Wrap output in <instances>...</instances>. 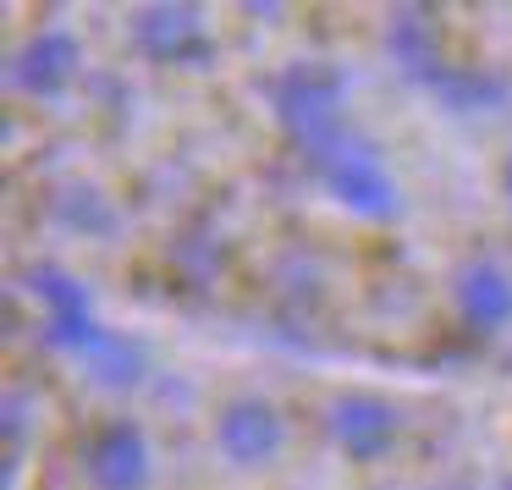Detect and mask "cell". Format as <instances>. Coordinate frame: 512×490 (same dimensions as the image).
Returning <instances> with one entry per match:
<instances>
[{
	"instance_id": "cell-1",
	"label": "cell",
	"mask_w": 512,
	"mask_h": 490,
	"mask_svg": "<svg viewBox=\"0 0 512 490\" xmlns=\"http://www.w3.org/2000/svg\"><path fill=\"white\" fill-rule=\"evenodd\" d=\"M270 105H276V122L303 155L325 149L336 133H347L342 122V72L320 67V61H298L270 83Z\"/></svg>"
},
{
	"instance_id": "cell-2",
	"label": "cell",
	"mask_w": 512,
	"mask_h": 490,
	"mask_svg": "<svg viewBox=\"0 0 512 490\" xmlns=\"http://www.w3.org/2000/svg\"><path fill=\"white\" fill-rule=\"evenodd\" d=\"M309 166L320 171V182L331 188L336 204H347L353 215H369V221H386L397 210V182H391L386 160L375 155V144L358 133H336L325 149H314Z\"/></svg>"
},
{
	"instance_id": "cell-3",
	"label": "cell",
	"mask_w": 512,
	"mask_h": 490,
	"mask_svg": "<svg viewBox=\"0 0 512 490\" xmlns=\"http://www.w3.org/2000/svg\"><path fill=\"white\" fill-rule=\"evenodd\" d=\"M23 281H28V292L39 298V309H45V336L50 342L67 347V353H78V358H89L94 347H100V336H105L100 325H94L89 292H83L61 265H34Z\"/></svg>"
},
{
	"instance_id": "cell-4",
	"label": "cell",
	"mask_w": 512,
	"mask_h": 490,
	"mask_svg": "<svg viewBox=\"0 0 512 490\" xmlns=\"http://www.w3.org/2000/svg\"><path fill=\"white\" fill-rule=\"evenodd\" d=\"M133 39L149 61L160 67H204L215 56V39H210V23H204L199 6H144L133 17Z\"/></svg>"
},
{
	"instance_id": "cell-5",
	"label": "cell",
	"mask_w": 512,
	"mask_h": 490,
	"mask_svg": "<svg viewBox=\"0 0 512 490\" xmlns=\"http://www.w3.org/2000/svg\"><path fill=\"white\" fill-rule=\"evenodd\" d=\"M325 430L342 446V457L353 463H380V457L397 446V408L375 391H342V397L325 408Z\"/></svg>"
},
{
	"instance_id": "cell-6",
	"label": "cell",
	"mask_w": 512,
	"mask_h": 490,
	"mask_svg": "<svg viewBox=\"0 0 512 490\" xmlns=\"http://www.w3.org/2000/svg\"><path fill=\"white\" fill-rule=\"evenodd\" d=\"M281 441H287V424H281V413L270 408L265 397H237V402H226L221 419H215V446H221L226 463H237V468L270 463V457L281 452Z\"/></svg>"
},
{
	"instance_id": "cell-7",
	"label": "cell",
	"mask_w": 512,
	"mask_h": 490,
	"mask_svg": "<svg viewBox=\"0 0 512 490\" xmlns=\"http://www.w3.org/2000/svg\"><path fill=\"white\" fill-rule=\"evenodd\" d=\"M83 463H89V479L100 490H144L149 485V441L127 419L100 424L89 452H83Z\"/></svg>"
},
{
	"instance_id": "cell-8",
	"label": "cell",
	"mask_w": 512,
	"mask_h": 490,
	"mask_svg": "<svg viewBox=\"0 0 512 490\" xmlns=\"http://www.w3.org/2000/svg\"><path fill=\"white\" fill-rule=\"evenodd\" d=\"M83 50L72 34H61V28H50V34H34L23 50H17L12 61V78L23 94H39V100H50V94H61L72 83V72H78Z\"/></svg>"
},
{
	"instance_id": "cell-9",
	"label": "cell",
	"mask_w": 512,
	"mask_h": 490,
	"mask_svg": "<svg viewBox=\"0 0 512 490\" xmlns=\"http://www.w3.org/2000/svg\"><path fill=\"white\" fill-rule=\"evenodd\" d=\"M386 45H391V56L402 61L408 78L430 83V89H441V83L452 78V67H446V56H441V39H435V17L424 12V6H402V12L391 17Z\"/></svg>"
},
{
	"instance_id": "cell-10",
	"label": "cell",
	"mask_w": 512,
	"mask_h": 490,
	"mask_svg": "<svg viewBox=\"0 0 512 490\" xmlns=\"http://www.w3.org/2000/svg\"><path fill=\"white\" fill-rule=\"evenodd\" d=\"M457 314H463V325L479 336L501 331V325L512 320V276L501 265H490V259L468 265L463 276H457Z\"/></svg>"
},
{
	"instance_id": "cell-11",
	"label": "cell",
	"mask_w": 512,
	"mask_h": 490,
	"mask_svg": "<svg viewBox=\"0 0 512 490\" xmlns=\"http://www.w3.org/2000/svg\"><path fill=\"white\" fill-rule=\"evenodd\" d=\"M83 364H89V375L100 380V386H111V391L138 386V375H144V353H138L133 342H122V336H111V331L100 336V347H94Z\"/></svg>"
},
{
	"instance_id": "cell-12",
	"label": "cell",
	"mask_w": 512,
	"mask_h": 490,
	"mask_svg": "<svg viewBox=\"0 0 512 490\" xmlns=\"http://www.w3.org/2000/svg\"><path fill=\"white\" fill-rule=\"evenodd\" d=\"M23 446V391H6V452Z\"/></svg>"
},
{
	"instance_id": "cell-13",
	"label": "cell",
	"mask_w": 512,
	"mask_h": 490,
	"mask_svg": "<svg viewBox=\"0 0 512 490\" xmlns=\"http://www.w3.org/2000/svg\"><path fill=\"white\" fill-rule=\"evenodd\" d=\"M501 182H507V199H512V160H507V171H501Z\"/></svg>"
},
{
	"instance_id": "cell-14",
	"label": "cell",
	"mask_w": 512,
	"mask_h": 490,
	"mask_svg": "<svg viewBox=\"0 0 512 490\" xmlns=\"http://www.w3.org/2000/svg\"><path fill=\"white\" fill-rule=\"evenodd\" d=\"M507 490H512V485H507Z\"/></svg>"
}]
</instances>
